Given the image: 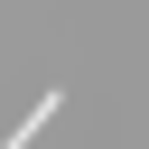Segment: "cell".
<instances>
[{
  "mask_svg": "<svg viewBox=\"0 0 149 149\" xmlns=\"http://www.w3.org/2000/svg\"><path fill=\"white\" fill-rule=\"evenodd\" d=\"M56 112H65V93H56V84H47V93H37V102H28V112H19V130H9V140H0V149H28V140H37V130H47V121H56Z\"/></svg>",
  "mask_w": 149,
  "mask_h": 149,
  "instance_id": "obj_1",
  "label": "cell"
}]
</instances>
